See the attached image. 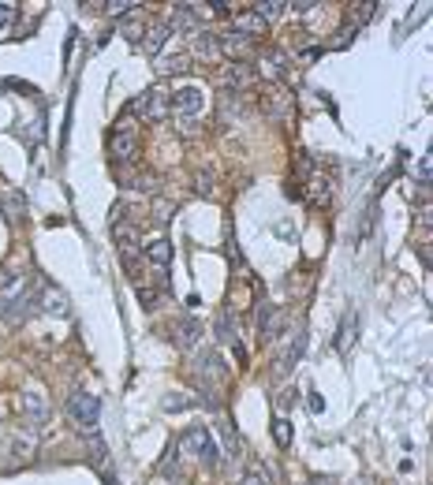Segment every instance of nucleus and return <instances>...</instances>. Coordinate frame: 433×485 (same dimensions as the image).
Listing matches in <instances>:
<instances>
[{"instance_id":"1","label":"nucleus","mask_w":433,"mask_h":485,"mask_svg":"<svg viewBox=\"0 0 433 485\" xmlns=\"http://www.w3.org/2000/svg\"><path fill=\"white\" fill-rule=\"evenodd\" d=\"M68 415H71V422H75L82 433H97L101 404H97L94 392H86V388H75V392H71V396H68Z\"/></svg>"},{"instance_id":"2","label":"nucleus","mask_w":433,"mask_h":485,"mask_svg":"<svg viewBox=\"0 0 433 485\" xmlns=\"http://www.w3.org/2000/svg\"><path fill=\"white\" fill-rule=\"evenodd\" d=\"M176 444H180V452H195V455H198V463H202V466H209V471H213V466L220 463L217 441H213V433H209L206 426H195V429H187V433H183Z\"/></svg>"},{"instance_id":"3","label":"nucleus","mask_w":433,"mask_h":485,"mask_svg":"<svg viewBox=\"0 0 433 485\" xmlns=\"http://www.w3.org/2000/svg\"><path fill=\"white\" fill-rule=\"evenodd\" d=\"M169 108H172V94H164L161 86H153L131 105V112L142 116V120H150V123H161L164 116H169Z\"/></svg>"},{"instance_id":"4","label":"nucleus","mask_w":433,"mask_h":485,"mask_svg":"<svg viewBox=\"0 0 433 485\" xmlns=\"http://www.w3.org/2000/svg\"><path fill=\"white\" fill-rule=\"evenodd\" d=\"M108 153H113V161H119V164H131L138 157V127L119 123L113 131V139H108Z\"/></svg>"},{"instance_id":"5","label":"nucleus","mask_w":433,"mask_h":485,"mask_svg":"<svg viewBox=\"0 0 433 485\" xmlns=\"http://www.w3.org/2000/svg\"><path fill=\"white\" fill-rule=\"evenodd\" d=\"M195 377L206 392H213L220 381H224V362H220L217 351H198L195 355Z\"/></svg>"},{"instance_id":"6","label":"nucleus","mask_w":433,"mask_h":485,"mask_svg":"<svg viewBox=\"0 0 433 485\" xmlns=\"http://www.w3.org/2000/svg\"><path fill=\"white\" fill-rule=\"evenodd\" d=\"M202 108H206V94H202L198 86H180L176 94H172V112H176L180 120H198Z\"/></svg>"},{"instance_id":"7","label":"nucleus","mask_w":433,"mask_h":485,"mask_svg":"<svg viewBox=\"0 0 433 485\" xmlns=\"http://www.w3.org/2000/svg\"><path fill=\"white\" fill-rule=\"evenodd\" d=\"M23 415H26V422L45 426V422H49V415H52L49 396H45L41 388H26V392H23Z\"/></svg>"},{"instance_id":"8","label":"nucleus","mask_w":433,"mask_h":485,"mask_svg":"<svg viewBox=\"0 0 433 485\" xmlns=\"http://www.w3.org/2000/svg\"><path fill=\"white\" fill-rule=\"evenodd\" d=\"M202 336H206V325H202L198 317H180V321L172 325V344L183 347V351H191Z\"/></svg>"},{"instance_id":"9","label":"nucleus","mask_w":433,"mask_h":485,"mask_svg":"<svg viewBox=\"0 0 433 485\" xmlns=\"http://www.w3.org/2000/svg\"><path fill=\"white\" fill-rule=\"evenodd\" d=\"M217 52H224V57H232V60L243 63V60L254 52V41H251V38H243V34H235V30H228V34H220Z\"/></svg>"},{"instance_id":"10","label":"nucleus","mask_w":433,"mask_h":485,"mask_svg":"<svg viewBox=\"0 0 433 485\" xmlns=\"http://www.w3.org/2000/svg\"><path fill=\"white\" fill-rule=\"evenodd\" d=\"M113 239L119 246V254H124V261H135V254H138V232L127 221H119L113 224Z\"/></svg>"},{"instance_id":"11","label":"nucleus","mask_w":433,"mask_h":485,"mask_svg":"<svg viewBox=\"0 0 433 485\" xmlns=\"http://www.w3.org/2000/svg\"><path fill=\"white\" fill-rule=\"evenodd\" d=\"M280 328H284V310L265 306L262 317H258V333H262V340H276V336H280Z\"/></svg>"},{"instance_id":"12","label":"nucleus","mask_w":433,"mask_h":485,"mask_svg":"<svg viewBox=\"0 0 433 485\" xmlns=\"http://www.w3.org/2000/svg\"><path fill=\"white\" fill-rule=\"evenodd\" d=\"M41 310H45V314H52V317H68L71 314L68 295H64L60 288H45L41 291Z\"/></svg>"},{"instance_id":"13","label":"nucleus","mask_w":433,"mask_h":485,"mask_svg":"<svg viewBox=\"0 0 433 485\" xmlns=\"http://www.w3.org/2000/svg\"><path fill=\"white\" fill-rule=\"evenodd\" d=\"M235 34H243V38H265V23L254 12H243V15H235Z\"/></svg>"},{"instance_id":"14","label":"nucleus","mask_w":433,"mask_h":485,"mask_svg":"<svg viewBox=\"0 0 433 485\" xmlns=\"http://www.w3.org/2000/svg\"><path fill=\"white\" fill-rule=\"evenodd\" d=\"M169 34H172V26L157 19V23H153V26H150V34H146V41H142V49H146V52H150V57H153V52H161V49H164V41H169Z\"/></svg>"},{"instance_id":"15","label":"nucleus","mask_w":433,"mask_h":485,"mask_svg":"<svg viewBox=\"0 0 433 485\" xmlns=\"http://www.w3.org/2000/svg\"><path fill=\"white\" fill-rule=\"evenodd\" d=\"M302 351H307V333H302V328H299V333H296V340H291L288 344V351H284V359L280 362H276V370H291V366H296L299 359H302Z\"/></svg>"},{"instance_id":"16","label":"nucleus","mask_w":433,"mask_h":485,"mask_svg":"<svg viewBox=\"0 0 433 485\" xmlns=\"http://www.w3.org/2000/svg\"><path fill=\"white\" fill-rule=\"evenodd\" d=\"M0 202H4V213H8V221H23V213H26V202H23V195H19V190L4 187V190H0Z\"/></svg>"},{"instance_id":"17","label":"nucleus","mask_w":433,"mask_h":485,"mask_svg":"<svg viewBox=\"0 0 433 485\" xmlns=\"http://www.w3.org/2000/svg\"><path fill=\"white\" fill-rule=\"evenodd\" d=\"M355 333H358V321H355V314H347L344 325H340V340H336V351H340V355H352Z\"/></svg>"},{"instance_id":"18","label":"nucleus","mask_w":433,"mask_h":485,"mask_svg":"<svg viewBox=\"0 0 433 485\" xmlns=\"http://www.w3.org/2000/svg\"><path fill=\"white\" fill-rule=\"evenodd\" d=\"M146 258L157 265V269H164V265L172 261V243L169 239H153L150 246H146Z\"/></svg>"},{"instance_id":"19","label":"nucleus","mask_w":433,"mask_h":485,"mask_svg":"<svg viewBox=\"0 0 433 485\" xmlns=\"http://www.w3.org/2000/svg\"><path fill=\"white\" fill-rule=\"evenodd\" d=\"M224 82L235 86V90H247L254 82V75H251V68H243V63H232V68H224Z\"/></svg>"},{"instance_id":"20","label":"nucleus","mask_w":433,"mask_h":485,"mask_svg":"<svg viewBox=\"0 0 433 485\" xmlns=\"http://www.w3.org/2000/svg\"><path fill=\"white\" fill-rule=\"evenodd\" d=\"M262 75H269V79L284 75V52H276V49L265 52V57H262Z\"/></svg>"},{"instance_id":"21","label":"nucleus","mask_w":433,"mask_h":485,"mask_svg":"<svg viewBox=\"0 0 433 485\" xmlns=\"http://www.w3.org/2000/svg\"><path fill=\"white\" fill-rule=\"evenodd\" d=\"M8 455H12L15 463H19V459H30V455H34V437L19 433V437L12 441V448H8Z\"/></svg>"},{"instance_id":"22","label":"nucleus","mask_w":433,"mask_h":485,"mask_svg":"<svg viewBox=\"0 0 433 485\" xmlns=\"http://www.w3.org/2000/svg\"><path fill=\"white\" fill-rule=\"evenodd\" d=\"M217 340H220V344H235V340H239V328H235V321H232V314H220V317H217Z\"/></svg>"},{"instance_id":"23","label":"nucleus","mask_w":433,"mask_h":485,"mask_svg":"<svg viewBox=\"0 0 433 485\" xmlns=\"http://www.w3.org/2000/svg\"><path fill=\"white\" fill-rule=\"evenodd\" d=\"M284 8H288L284 0H258V4H254V15H258L262 23H269V19H276V15L284 12Z\"/></svg>"},{"instance_id":"24","label":"nucleus","mask_w":433,"mask_h":485,"mask_svg":"<svg viewBox=\"0 0 433 485\" xmlns=\"http://www.w3.org/2000/svg\"><path fill=\"white\" fill-rule=\"evenodd\" d=\"M288 101H291L288 94H269V97L262 101V108L273 116V120H280V116H284V108H288Z\"/></svg>"},{"instance_id":"25","label":"nucleus","mask_w":433,"mask_h":485,"mask_svg":"<svg viewBox=\"0 0 433 485\" xmlns=\"http://www.w3.org/2000/svg\"><path fill=\"white\" fill-rule=\"evenodd\" d=\"M195 52H198V57H217V41H213V34L198 30V34H195Z\"/></svg>"},{"instance_id":"26","label":"nucleus","mask_w":433,"mask_h":485,"mask_svg":"<svg viewBox=\"0 0 433 485\" xmlns=\"http://www.w3.org/2000/svg\"><path fill=\"white\" fill-rule=\"evenodd\" d=\"M90 463H94L97 471H105V441H101L97 433H90Z\"/></svg>"},{"instance_id":"27","label":"nucleus","mask_w":433,"mask_h":485,"mask_svg":"<svg viewBox=\"0 0 433 485\" xmlns=\"http://www.w3.org/2000/svg\"><path fill=\"white\" fill-rule=\"evenodd\" d=\"M239 105H243V101H239V94H224V97H220V123L232 120V112H239Z\"/></svg>"},{"instance_id":"28","label":"nucleus","mask_w":433,"mask_h":485,"mask_svg":"<svg viewBox=\"0 0 433 485\" xmlns=\"http://www.w3.org/2000/svg\"><path fill=\"white\" fill-rule=\"evenodd\" d=\"M273 441L280 444V448L291 444V426H288V418H276V422H273Z\"/></svg>"},{"instance_id":"29","label":"nucleus","mask_w":433,"mask_h":485,"mask_svg":"<svg viewBox=\"0 0 433 485\" xmlns=\"http://www.w3.org/2000/svg\"><path fill=\"white\" fill-rule=\"evenodd\" d=\"M202 399H187V396H164V410L176 415V410H187V407H198Z\"/></svg>"},{"instance_id":"30","label":"nucleus","mask_w":433,"mask_h":485,"mask_svg":"<svg viewBox=\"0 0 433 485\" xmlns=\"http://www.w3.org/2000/svg\"><path fill=\"white\" fill-rule=\"evenodd\" d=\"M217 429H220V437H224V444H228V452H239V441H235V433H232V426H228L224 422V418H220V422H217Z\"/></svg>"},{"instance_id":"31","label":"nucleus","mask_w":433,"mask_h":485,"mask_svg":"<svg viewBox=\"0 0 433 485\" xmlns=\"http://www.w3.org/2000/svg\"><path fill=\"white\" fill-rule=\"evenodd\" d=\"M195 190H198V195H213V172H198V176H195Z\"/></svg>"},{"instance_id":"32","label":"nucleus","mask_w":433,"mask_h":485,"mask_svg":"<svg viewBox=\"0 0 433 485\" xmlns=\"http://www.w3.org/2000/svg\"><path fill=\"white\" fill-rule=\"evenodd\" d=\"M138 303H142L146 310H150L153 303H157V291H153L150 284H138Z\"/></svg>"},{"instance_id":"33","label":"nucleus","mask_w":433,"mask_h":485,"mask_svg":"<svg viewBox=\"0 0 433 485\" xmlns=\"http://www.w3.org/2000/svg\"><path fill=\"white\" fill-rule=\"evenodd\" d=\"M172 466H180V444H172L169 452H164V463H161V471H164V474H172Z\"/></svg>"},{"instance_id":"34","label":"nucleus","mask_w":433,"mask_h":485,"mask_svg":"<svg viewBox=\"0 0 433 485\" xmlns=\"http://www.w3.org/2000/svg\"><path fill=\"white\" fill-rule=\"evenodd\" d=\"M161 71H169V75H172V71H187V57H183V52H180V57H169L161 63Z\"/></svg>"},{"instance_id":"35","label":"nucleus","mask_w":433,"mask_h":485,"mask_svg":"<svg viewBox=\"0 0 433 485\" xmlns=\"http://www.w3.org/2000/svg\"><path fill=\"white\" fill-rule=\"evenodd\" d=\"M108 8V12H113V15H127V12H135V0H113V4H105Z\"/></svg>"},{"instance_id":"36","label":"nucleus","mask_w":433,"mask_h":485,"mask_svg":"<svg viewBox=\"0 0 433 485\" xmlns=\"http://www.w3.org/2000/svg\"><path fill=\"white\" fill-rule=\"evenodd\" d=\"M239 485H269V478H265L262 471H251V474H243V482Z\"/></svg>"},{"instance_id":"37","label":"nucleus","mask_w":433,"mask_h":485,"mask_svg":"<svg viewBox=\"0 0 433 485\" xmlns=\"http://www.w3.org/2000/svg\"><path fill=\"white\" fill-rule=\"evenodd\" d=\"M12 19H15V4H0V30H4Z\"/></svg>"},{"instance_id":"38","label":"nucleus","mask_w":433,"mask_h":485,"mask_svg":"<svg viewBox=\"0 0 433 485\" xmlns=\"http://www.w3.org/2000/svg\"><path fill=\"white\" fill-rule=\"evenodd\" d=\"M307 404H310V410H314V415H318L321 407H325V404H321V396H314V392H310V399H307Z\"/></svg>"},{"instance_id":"39","label":"nucleus","mask_w":433,"mask_h":485,"mask_svg":"<svg viewBox=\"0 0 433 485\" xmlns=\"http://www.w3.org/2000/svg\"><path fill=\"white\" fill-rule=\"evenodd\" d=\"M310 485H336V482H333V478H314Z\"/></svg>"},{"instance_id":"40","label":"nucleus","mask_w":433,"mask_h":485,"mask_svg":"<svg viewBox=\"0 0 433 485\" xmlns=\"http://www.w3.org/2000/svg\"><path fill=\"white\" fill-rule=\"evenodd\" d=\"M0 418H4V415H0Z\"/></svg>"}]
</instances>
